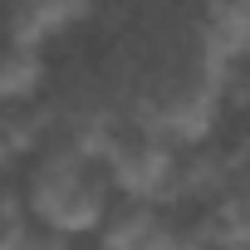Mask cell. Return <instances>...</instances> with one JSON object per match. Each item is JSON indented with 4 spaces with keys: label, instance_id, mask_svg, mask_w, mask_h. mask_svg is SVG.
Segmentation results:
<instances>
[{
    "label": "cell",
    "instance_id": "cell-1",
    "mask_svg": "<svg viewBox=\"0 0 250 250\" xmlns=\"http://www.w3.org/2000/svg\"><path fill=\"white\" fill-rule=\"evenodd\" d=\"M88 167L93 162H83L74 147L49 152L30 177V196H25L30 221H40L59 235L98 230V221L108 211V177H93Z\"/></svg>",
    "mask_w": 250,
    "mask_h": 250
},
{
    "label": "cell",
    "instance_id": "cell-2",
    "mask_svg": "<svg viewBox=\"0 0 250 250\" xmlns=\"http://www.w3.org/2000/svg\"><path fill=\"white\" fill-rule=\"evenodd\" d=\"M221 98H226L221 83H211L206 74L187 69V74H177V79H167L162 88L147 93L143 123L157 128L172 147H201L221 123Z\"/></svg>",
    "mask_w": 250,
    "mask_h": 250
},
{
    "label": "cell",
    "instance_id": "cell-3",
    "mask_svg": "<svg viewBox=\"0 0 250 250\" xmlns=\"http://www.w3.org/2000/svg\"><path fill=\"white\" fill-rule=\"evenodd\" d=\"M103 167H108V187L123 191V196H147V201H167V187H172V167H177V147L138 123V128H118L113 147L103 152Z\"/></svg>",
    "mask_w": 250,
    "mask_h": 250
},
{
    "label": "cell",
    "instance_id": "cell-4",
    "mask_svg": "<svg viewBox=\"0 0 250 250\" xmlns=\"http://www.w3.org/2000/svg\"><path fill=\"white\" fill-rule=\"evenodd\" d=\"M98 240L108 250H152V245H177V230L162 226L157 201L128 196L123 206H108L98 221Z\"/></svg>",
    "mask_w": 250,
    "mask_h": 250
},
{
    "label": "cell",
    "instance_id": "cell-5",
    "mask_svg": "<svg viewBox=\"0 0 250 250\" xmlns=\"http://www.w3.org/2000/svg\"><path fill=\"white\" fill-rule=\"evenodd\" d=\"M88 15V0H15L10 10V44H44Z\"/></svg>",
    "mask_w": 250,
    "mask_h": 250
},
{
    "label": "cell",
    "instance_id": "cell-6",
    "mask_svg": "<svg viewBox=\"0 0 250 250\" xmlns=\"http://www.w3.org/2000/svg\"><path fill=\"white\" fill-rule=\"evenodd\" d=\"M40 88H44V59L35 44L0 49V103H35Z\"/></svg>",
    "mask_w": 250,
    "mask_h": 250
},
{
    "label": "cell",
    "instance_id": "cell-7",
    "mask_svg": "<svg viewBox=\"0 0 250 250\" xmlns=\"http://www.w3.org/2000/svg\"><path fill=\"white\" fill-rule=\"evenodd\" d=\"M123 123L108 113V108H88L83 118H74V128H69V147L83 157V162H103V152L113 147Z\"/></svg>",
    "mask_w": 250,
    "mask_h": 250
},
{
    "label": "cell",
    "instance_id": "cell-8",
    "mask_svg": "<svg viewBox=\"0 0 250 250\" xmlns=\"http://www.w3.org/2000/svg\"><path fill=\"white\" fill-rule=\"evenodd\" d=\"M30 240V206L20 196H0V250H15Z\"/></svg>",
    "mask_w": 250,
    "mask_h": 250
},
{
    "label": "cell",
    "instance_id": "cell-9",
    "mask_svg": "<svg viewBox=\"0 0 250 250\" xmlns=\"http://www.w3.org/2000/svg\"><path fill=\"white\" fill-rule=\"evenodd\" d=\"M10 162V147H5V138H0V167H5Z\"/></svg>",
    "mask_w": 250,
    "mask_h": 250
}]
</instances>
